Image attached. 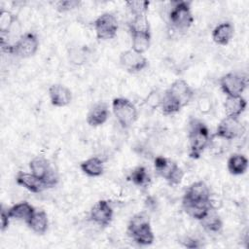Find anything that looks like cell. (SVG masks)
<instances>
[{"mask_svg": "<svg viewBox=\"0 0 249 249\" xmlns=\"http://www.w3.org/2000/svg\"><path fill=\"white\" fill-rule=\"evenodd\" d=\"M127 233L137 244L141 246L151 245L155 241V234L149 220L142 223L140 226L131 230Z\"/></svg>", "mask_w": 249, "mask_h": 249, "instance_id": "9a60e30c", "label": "cell"}, {"mask_svg": "<svg viewBox=\"0 0 249 249\" xmlns=\"http://www.w3.org/2000/svg\"><path fill=\"white\" fill-rule=\"evenodd\" d=\"M199 223L202 228L209 232L218 233L223 229V221L214 207L208 211V213L199 221Z\"/></svg>", "mask_w": 249, "mask_h": 249, "instance_id": "603a6c76", "label": "cell"}, {"mask_svg": "<svg viewBox=\"0 0 249 249\" xmlns=\"http://www.w3.org/2000/svg\"><path fill=\"white\" fill-rule=\"evenodd\" d=\"M53 166V165L50 162V160L42 156L35 157L29 161L30 172L33 173L38 178H40L41 180H43L46 177V175L49 173Z\"/></svg>", "mask_w": 249, "mask_h": 249, "instance_id": "d4e9b609", "label": "cell"}, {"mask_svg": "<svg viewBox=\"0 0 249 249\" xmlns=\"http://www.w3.org/2000/svg\"><path fill=\"white\" fill-rule=\"evenodd\" d=\"M18 22V17L11 12L1 9L0 12V33L1 35H8L12 28Z\"/></svg>", "mask_w": 249, "mask_h": 249, "instance_id": "f1b7e54d", "label": "cell"}, {"mask_svg": "<svg viewBox=\"0 0 249 249\" xmlns=\"http://www.w3.org/2000/svg\"><path fill=\"white\" fill-rule=\"evenodd\" d=\"M131 37V50L138 53H144L151 46V32L129 30Z\"/></svg>", "mask_w": 249, "mask_h": 249, "instance_id": "ffe728a7", "label": "cell"}, {"mask_svg": "<svg viewBox=\"0 0 249 249\" xmlns=\"http://www.w3.org/2000/svg\"><path fill=\"white\" fill-rule=\"evenodd\" d=\"M110 116L109 106L105 102H97L89 110L86 121L89 126L97 127L104 124Z\"/></svg>", "mask_w": 249, "mask_h": 249, "instance_id": "4fadbf2b", "label": "cell"}, {"mask_svg": "<svg viewBox=\"0 0 249 249\" xmlns=\"http://www.w3.org/2000/svg\"><path fill=\"white\" fill-rule=\"evenodd\" d=\"M246 131L244 124L240 122L239 118H232L226 116L220 121L217 125L214 137L219 139L231 141L241 137Z\"/></svg>", "mask_w": 249, "mask_h": 249, "instance_id": "5b68a950", "label": "cell"}, {"mask_svg": "<svg viewBox=\"0 0 249 249\" xmlns=\"http://www.w3.org/2000/svg\"><path fill=\"white\" fill-rule=\"evenodd\" d=\"M159 107L164 116L174 115L182 109L181 105L166 90L160 96Z\"/></svg>", "mask_w": 249, "mask_h": 249, "instance_id": "4316f807", "label": "cell"}, {"mask_svg": "<svg viewBox=\"0 0 249 249\" xmlns=\"http://www.w3.org/2000/svg\"><path fill=\"white\" fill-rule=\"evenodd\" d=\"M184 247L186 248H190V249H195V248H199L201 247L200 241L196 238L194 237H190V236H185L182 239H180L179 241Z\"/></svg>", "mask_w": 249, "mask_h": 249, "instance_id": "836d02e7", "label": "cell"}, {"mask_svg": "<svg viewBox=\"0 0 249 249\" xmlns=\"http://www.w3.org/2000/svg\"><path fill=\"white\" fill-rule=\"evenodd\" d=\"M39 49V39L34 32H25L20 35L14 44L12 53L20 58H29L33 56Z\"/></svg>", "mask_w": 249, "mask_h": 249, "instance_id": "52a82bcc", "label": "cell"}, {"mask_svg": "<svg viewBox=\"0 0 249 249\" xmlns=\"http://www.w3.org/2000/svg\"><path fill=\"white\" fill-rule=\"evenodd\" d=\"M16 182L18 185L35 194H39L47 189L43 180H41L31 172L18 171L16 175Z\"/></svg>", "mask_w": 249, "mask_h": 249, "instance_id": "5bb4252c", "label": "cell"}, {"mask_svg": "<svg viewBox=\"0 0 249 249\" xmlns=\"http://www.w3.org/2000/svg\"><path fill=\"white\" fill-rule=\"evenodd\" d=\"M183 210L191 218L200 221L208 211L214 207L211 200L209 201H182Z\"/></svg>", "mask_w": 249, "mask_h": 249, "instance_id": "2e32d148", "label": "cell"}, {"mask_svg": "<svg viewBox=\"0 0 249 249\" xmlns=\"http://www.w3.org/2000/svg\"><path fill=\"white\" fill-rule=\"evenodd\" d=\"M190 1H172L168 12V20L170 25L178 31L188 30L194 23Z\"/></svg>", "mask_w": 249, "mask_h": 249, "instance_id": "7a4b0ae2", "label": "cell"}, {"mask_svg": "<svg viewBox=\"0 0 249 249\" xmlns=\"http://www.w3.org/2000/svg\"><path fill=\"white\" fill-rule=\"evenodd\" d=\"M180 105L181 107L187 106L195 97V90L183 79H177L165 89Z\"/></svg>", "mask_w": 249, "mask_h": 249, "instance_id": "9c48e42d", "label": "cell"}, {"mask_svg": "<svg viewBox=\"0 0 249 249\" xmlns=\"http://www.w3.org/2000/svg\"><path fill=\"white\" fill-rule=\"evenodd\" d=\"M80 168L89 177H99L104 172V162L98 157H91L80 163Z\"/></svg>", "mask_w": 249, "mask_h": 249, "instance_id": "cb8c5ba5", "label": "cell"}, {"mask_svg": "<svg viewBox=\"0 0 249 249\" xmlns=\"http://www.w3.org/2000/svg\"><path fill=\"white\" fill-rule=\"evenodd\" d=\"M125 6L129 13L132 15V18L144 17L147 16V12L149 10L150 2L149 1H141V0H133L125 2Z\"/></svg>", "mask_w": 249, "mask_h": 249, "instance_id": "f546056e", "label": "cell"}, {"mask_svg": "<svg viewBox=\"0 0 249 249\" xmlns=\"http://www.w3.org/2000/svg\"><path fill=\"white\" fill-rule=\"evenodd\" d=\"M234 35V26L230 21L218 24L212 31V40L219 46H227Z\"/></svg>", "mask_w": 249, "mask_h": 249, "instance_id": "e0dca14e", "label": "cell"}, {"mask_svg": "<svg viewBox=\"0 0 249 249\" xmlns=\"http://www.w3.org/2000/svg\"><path fill=\"white\" fill-rule=\"evenodd\" d=\"M177 165V163L170 159H167L162 156H158L154 160V166L156 173L162 177L164 180L168 177L173 168Z\"/></svg>", "mask_w": 249, "mask_h": 249, "instance_id": "83f0119b", "label": "cell"}, {"mask_svg": "<svg viewBox=\"0 0 249 249\" xmlns=\"http://www.w3.org/2000/svg\"><path fill=\"white\" fill-rule=\"evenodd\" d=\"M247 107V101L242 95L227 96L224 102V110L226 116L239 118Z\"/></svg>", "mask_w": 249, "mask_h": 249, "instance_id": "ac0fdd59", "label": "cell"}, {"mask_svg": "<svg viewBox=\"0 0 249 249\" xmlns=\"http://www.w3.org/2000/svg\"><path fill=\"white\" fill-rule=\"evenodd\" d=\"M119 62L122 68L128 73L141 72L149 65V61L144 54L138 53L131 49L120 53Z\"/></svg>", "mask_w": 249, "mask_h": 249, "instance_id": "ba28073f", "label": "cell"}, {"mask_svg": "<svg viewBox=\"0 0 249 249\" xmlns=\"http://www.w3.org/2000/svg\"><path fill=\"white\" fill-rule=\"evenodd\" d=\"M211 191L204 181H196L186 189L182 201H209Z\"/></svg>", "mask_w": 249, "mask_h": 249, "instance_id": "8fae6325", "label": "cell"}, {"mask_svg": "<svg viewBox=\"0 0 249 249\" xmlns=\"http://www.w3.org/2000/svg\"><path fill=\"white\" fill-rule=\"evenodd\" d=\"M49 97L53 106L65 107L72 101V92L62 84H53L49 88Z\"/></svg>", "mask_w": 249, "mask_h": 249, "instance_id": "7c38bea8", "label": "cell"}, {"mask_svg": "<svg viewBox=\"0 0 249 249\" xmlns=\"http://www.w3.org/2000/svg\"><path fill=\"white\" fill-rule=\"evenodd\" d=\"M114 216V210L110 202L106 199L98 200L90 209L89 218L90 220L99 227H108Z\"/></svg>", "mask_w": 249, "mask_h": 249, "instance_id": "30bf717a", "label": "cell"}, {"mask_svg": "<svg viewBox=\"0 0 249 249\" xmlns=\"http://www.w3.org/2000/svg\"><path fill=\"white\" fill-rule=\"evenodd\" d=\"M219 85L226 96H237L246 89L248 78L239 72H229L220 78Z\"/></svg>", "mask_w": 249, "mask_h": 249, "instance_id": "277c9868", "label": "cell"}, {"mask_svg": "<svg viewBox=\"0 0 249 249\" xmlns=\"http://www.w3.org/2000/svg\"><path fill=\"white\" fill-rule=\"evenodd\" d=\"M112 110L117 122L123 128L130 127L138 119L136 106L125 97H116L112 101Z\"/></svg>", "mask_w": 249, "mask_h": 249, "instance_id": "3957f363", "label": "cell"}, {"mask_svg": "<svg viewBox=\"0 0 249 249\" xmlns=\"http://www.w3.org/2000/svg\"><path fill=\"white\" fill-rule=\"evenodd\" d=\"M213 135L207 124L200 119L190 118L188 122L189 157L194 160L200 158L202 153L210 147Z\"/></svg>", "mask_w": 249, "mask_h": 249, "instance_id": "6da1fadb", "label": "cell"}, {"mask_svg": "<svg viewBox=\"0 0 249 249\" xmlns=\"http://www.w3.org/2000/svg\"><path fill=\"white\" fill-rule=\"evenodd\" d=\"M185 172L184 170L177 164L173 170L170 172L168 177L165 179V181L170 185V186H177L181 184L183 178H184Z\"/></svg>", "mask_w": 249, "mask_h": 249, "instance_id": "1f68e13d", "label": "cell"}, {"mask_svg": "<svg viewBox=\"0 0 249 249\" xmlns=\"http://www.w3.org/2000/svg\"><path fill=\"white\" fill-rule=\"evenodd\" d=\"M248 159L240 153L232 154L227 162V167L231 175H242L248 169Z\"/></svg>", "mask_w": 249, "mask_h": 249, "instance_id": "7402d4cb", "label": "cell"}, {"mask_svg": "<svg viewBox=\"0 0 249 249\" xmlns=\"http://www.w3.org/2000/svg\"><path fill=\"white\" fill-rule=\"evenodd\" d=\"M94 31L98 40L106 41L113 39L118 32L119 22L112 13H103L96 18L93 22Z\"/></svg>", "mask_w": 249, "mask_h": 249, "instance_id": "8992f818", "label": "cell"}, {"mask_svg": "<svg viewBox=\"0 0 249 249\" xmlns=\"http://www.w3.org/2000/svg\"><path fill=\"white\" fill-rule=\"evenodd\" d=\"M11 219H16L23 222H27L28 219L35 212V207L27 201H20L7 208Z\"/></svg>", "mask_w": 249, "mask_h": 249, "instance_id": "44dd1931", "label": "cell"}, {"mask_svg": "<svg viewBox=\"0 0 249 249\" xmlns=\"http://www.w3.org/2000/svg\"><path fill=\"white\" fill-rule=\"evenodd\" d=\"M127 178L139 188H147L151 184L152 180L148 169L143 165L136 166L134 169H132Z\"/></svg>", "mask_w": 249, "mask_h": 249, "instance_id": "484cf974", "label": "cell"}, {"mask_svg": "<svg viewBox=\"0 0 249 249\" xmlns=\"http://www.w3.org/2000/svg\"><path fill=\"white\" fill-rule=\"evenodd\" d=\"M1 231H4L8 229L9 225H10V220H11V217L8 213V209H5L3 206L1 207Z\"/></svg>", "mask_w": 249, "mask_h": 249, "instance_id": "e575fe53", "label": "cell"}, {"mask_svg": "<svg viewBox=\"0 0 249 249\" xmlns=\"http://www.w3.org/2000/svg\"><path fill=\"white\" fill-rule=\"evenodd\" d=\"M27 227L36 234H44L49 228V218L45 210H35L32 216L25 223Z\"/></svg>", "mask_w": 249, "mask_h": 249, "instance_id": "d6986e66", "label": "cell"}, {"mask_svg": "<svg viewBox=\"0 0 249 249\" xmlns=\"http://www.w3.org/2000/svg\"><path fill=\"white\" fill-rule=\"evenodd\" d=\"M81 2L78 0H60L55 3V9L59 13H66L77 9Z\"/></svg>", "mask_w": 249, "mask_h": 249, "instance_id": "d6a6232c", "label": "cell"}, {"mask_svg": "<svg viewBox=\"0 0 249 249\" xmlns=\"http://www.w3.org/2000/svg\"><path fill=\"white\" fill-rule=\"evenodd\" d=\"M128 26H129V30L151 32L150 23H149V20L147 18V16L132 18V20L129 22Z\"/></svg>", "mask_w": 249, "mask_h": 249, "instance_id": "4dcf8cb0", "label": "cell"}]
</instances>
